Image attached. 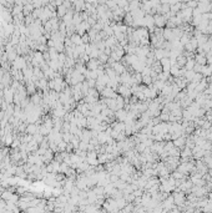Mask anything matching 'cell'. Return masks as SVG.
<instances>
[{
	"instance_id": "obj_11",
	"label": "cell",
	"mask_w": 212,
	"mask_h": 213,
	"mask_svg": "<svg viewBox=\"0 0 212 213\" xmlns=\"http://www.w3.org/2000/svg\"><path fill=\"white\" fill-rule=\"evenodd\" d=\"M186 61H187V57L184 55V53L182 54H180L178 56H177V59H176V64L178 65V67H185V65H186Z\"/></svg>"
},
{
	"instance_id": "obj_21",
	"label": "cell",
	"mask_w": 212,
	"mask_h": 213,
	"mask_svg": "<svg viewBox=\"0 0 212 213\" xmlns=\"http://www.w3.org/2000/svg\"><path fill=\"white\" fill-rule=\"evenodd\" d=\"M201 69H202V65H200V64H195V67H194V71L195 73H201Z\"/></svg>"
},
{
	"instance_id": "obj_19",
	"label": "cell",
	"mask_w": 212,
	"mask_h": 213,
	"mask_svg": "<svg viewBox=\"0 0 212 213\" xmlns=\"http://www.w3.org/2000/svg\"><path fill=\"white\" fill-rule=\"evenodd\" d=\"M186 4H187V6H188V8H191V9H195V8H197L198 2H196V0H190V2H187Z\"/></svg>"
},
{
	"instance_id": "obj_13",
	"label": "cell",
	"mask_w": 212,
	"mask_h": 213,
	"mask_svg": "<svg viewBox=\"0 0 212 213\" xmlns=\"http://www.w3.org/2000/svg\"><path fill=\"white\" fill-rule=\"evenodd\" d=\"M167 153H168V156H174V157H180V155H181V150L178 148V147H176V146H174L171 150H168L167 151Z\"/></svg>"
},
{
	"instance_id": "obj_14",
	"label": "cell",
	"mask_w": 212,
	"mask_h": 213,
	"mask_svg": "<svg viewBox=\"0 0 212 213\" xmlns=\"http://www.w3.org/2000/svg\"><path fill=\"white\" fill-rule=\"evenodd\" d=\"M171 176H172L175 179H184V178H186V177H187L186 175H184L182 172H180L178 169H175V171L171 172Z\"/></svg>"
},
{
	"instance_id": "obj_20",
	"label": "cell",
	"mask_w": 212,
	"mask_h": 213,
	"mask_svg": "<svg viewBox=\"0 0 212 213\" xmlns=\"http://www.w3.org/2000/svg\"><path fill=\"white\" fill-rule=\"evenodd\" d=\"M86 82H87V85H89L90 87H95L96 80H94V79H86Z\"/></svg>"
},
{
	"instance_id": "obj_16",
	"label": "cell",
	"mask_w": 212,
	"mask_h": 213,
	"mask_svg": "<svg viewBox=\"0 0 212 213\" xmlns=\"http://www.w3.org/2000/svg\"><path fill=\"white\" fill-rule=\"evenodd\" d=\"M109 57H110V55L106 54V53H104V51H101V53L99 54V56H97V59L100 60V63H101V64H106Z\"/></svg>"
},
{
	"instance_id": "obj_15",
	"label": "cell",
	"mask_w": 212,
	"mask_h": 213,
	"mask_svg": "<svg viewBox=\"0 0 212 213\" xmlns=\"http://www.w3.org/2000/svg\"><path fill=\"white\" fill-rule=\"evenodd\" d=\"M195 57H191V59H187V61H186V65H185V69L186 70H194L195 67Z\"/></svg>"
},
{
	"instance_id": "obj_12",
	"label": "cell",
	"mask_w": 212,
	"mask_h": 213,
	"mask_svg": "<svg viewBox=\"0 0 212 213\" xmlns=\"http://www.w3.org/2000/svg\"><path fill=\"white\" fill-rule=\"evenodd\" d=\"M105 102L109 108L116 111L117 110V104H116V98H105Z\"/></svg>"
},
{
	"instance_id": "obj_17",
	"label": "cell",
	"mask_w": 212,
	"mask_h": 213,
	"mask_svg": "<svg viewBox=\"0 0 212 213\" xmlns=\"http://www.w3.org/2000/svg\"><path fill=\"white\" fill-rule=\"evenodd\" d=\"M152 82H154V80L151 77V75H142V84L144 85L150 86V85H152Z\"/></svg>"
},
{
	"instance_id": "obj_3",
	"label": "cell",
	"mask_w": 212,
	"mask_h": 213,
	"mask_svg": "<svg viewBox=\"0 0 212 213\" xmlns=\"http://www.w3.org/2000/svg\"><path fill=\"white\" fill-rule=\"evenodd\" d=\"M154 19H155V26L156 27H161V29L166 27L167 19L165 18V15H162V14H155Z\"/></svg>"
},
{
	"instance_id": "obj_7",
	"label": "cell",
	"mask_w": 212,
	"mask_h": 213,
	"mask_svg": "<svg viewBox=\"0 0 212 213\" xmlns=\"http://www.w3.org/2000/svg\"><path fill=\"white\" fill-rule=\"evenodd\" d=\"M25 132L29 135H35L36 132H39V125L36 122H30L26 125V130Z\"/></svg>"
},
{
	"instance_id": "obj_4",
	"label": "cell",
	"mask_w": 212,
	"mask_h": 213,
	"mask_svg": "<svg viewBox=\"0 0 212 213\" xmlns=\"http://www.w3.org/2000/svg\"><path fill=\"white\" fill-rule=\"evenodd\" d=\"M85 65H86L87 70H96V69H99L100 66H101L103 64L100 63V60H99V59H93V57H91Z\"/></svg>"
},
{
	"instance_id": "obj_10",
	"label": "cell",
	"mask_w": 212,
	"mask_h": 213,
	"mask_svg": "<svg viewBox=\"0 0 212 213\" xmlns=\"http://www.w3.org/2000/svg\"><path fill=\"white\" fill-rule=\"evenodd\" d=\"M160 64L162 65V70L170 73V69H171V63H170V59L168 57H162L160 60Z\"/></svg>"
},
{
	"instance_id": "obj_5",
	"label": "cell",
	"mask_w": 212,
	"mask_h": 213,
	"mask_svg": "<svg viewBox=\"0 0 212 213\" xmlns=\"http://www.w3.org/2000/svg\"><path fill=\"white\" fill-rule=\"evenodd\" d=\"M127 112H129V111H126L125 108L116 110L115 111V118H116V121H122V122H125V120L127 117Z\"/></svg>"
},
{
	"instance_id": "obj_6",
	"label": "cell",
	"mask_w": 212,
	"mask_h": 213,
	"mask_svg": "<svg viewBox=\"0 0 212 213\" xmlns=\"http://www.w3.org/2000/svg\"><path fill=\"white\" fill-rule=\"evenodd\" d=\"M110 66L113 67V69L116 71V74H119V75H121V74H122L124 71L126 70V66H125L122 63H120V61H114Z\"/></svg>"
},
{
	"instance_id": "obj_18",
	"label": "cell",
	"mask_w": 212,
	"mask_h": 213,
	"mask_svg": "<svg viewBox=\"0 0 212 213\" xmlns=\"http://www.w3.org/2000/svg\"><path fill=\"white\" fill-rule=\"evenodd\" d=\"M204 79V75L202 74H201V73H196L195 74V76H194V79H192V81H191V82H194L195 85H197L198 82H200V81L201 80H202Z\"/></svg>"
},
{
	"instance_id": "obj_9",
	"label": "cell",
	"mask_w": 212,
	"mask_h": 213,
	"mask_svg": "<svg viewBox=\"0 0 212 213\" xmlns=\"http://www.w3.org/2000/svg\"><path fill=\"white\" fill-rule=\"evenodd\" d=\"M70 39H71V41H73V44H74L75 46H79V45L84 44V43H83V39H81V35L77 34L76 31H75L71 36H70Z\"/></svg>"
},
{
	"instance_id": "obj_2",
	"label": "cell",
	"mask_w": 212,
	"mask_h": 213,
	"mask_svg": "<svg viewBox=\"0 0 212 213\" xmlns=\"http://www.w3.org/2000/svg\"><path fill=\"white\" fill-rule=\"evenodd\" d=\"M117 91H115L114 89H111L109 86H106L101 92H100V96L104 97V98H116L117 97Z\"/></svg>"
},
{
	"instance_id": "obj_22",
	"label": "cell",
	"mask_w": 212,
	"mask_h": 213,
	"mask_svg": "<svg viewBox=\"0 0 212 213\" xmlns=\"http://www.w3.org/2000/svg\"><path fill=\"white\" fill-rule=\"evenodd\" d=\"M64 11H65V8H63V6H60V8H59V13H60V15H64V14H63Z\"/></svg>"
},
{
	"instance_id": "obj_8",
	"label": "cell",
	"mask_w": 212,
	"mask_h": 213,
	"mask_svg": "<svg viewBox=\"0 0 212 213\" xmlns=\"http://www.w3.org/2000/svg\"><path fill=\"white\" fill-rule=\"evenodd\" d=\"M174 145L176 147H178L180 150H182L186 146V135H182V136L177 137L176 140H174Z\"/></svg>"
},
{
	"instance_id": "obj_1",
	"label": "cell",
	"mask_w": 212,
	"mask_h": 213,
	"mask_svg": "<svg viewBox=\"0 0 212 213\" xmlns=\"http://www.w3.org/2000/svg\"><path fill=\"white\" fill-rule=\"evenodd\" d=\"M117 94L121 95L124 98H130V96L132 95V91H131V87H130V86H126V85L120 84L119 87H117Z\"/></svg>"
}]
</instances>
